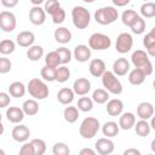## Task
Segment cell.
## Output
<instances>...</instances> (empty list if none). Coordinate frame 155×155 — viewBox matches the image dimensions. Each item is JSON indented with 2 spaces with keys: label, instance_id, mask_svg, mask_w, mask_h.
Returning <instances> with one entry per match:
<instances>
[{
  "label": "cell",
  "instance_id": "1",
  "mask_svg": "<svg viewBox=\"0 0 155 155\" xmlns=\"http://www.w3.org/2000/svg\"><path fill=\"white\" fill-rule=\"evenodd\" d=\"M27 91H28V93L33 98L39 99V101L47 98L48 97V93H50L46 82L42 81L39 78H33L31 80H29L28 86H27Z\"/></svg>",
  "mask_w": 155,
  "mask_h": 155
},
{
  "label": "cell",
  "instance_id": "2",
  "mask_svg": "<svg viewBox=\"0 0 155 155\" xmlns=\"http://www.w3.org/2000/svg\"><path fill=\"white\" fill-rule=\"evenodd\" d=\"M99 128H101L99 120L97 117H93V116H87L82 120L80 128H79V132L84 139H91L97 134Z\"/></svg>",
  "mask_w": 155,
  "mask_h": 155
},
{
  "label": "cell",
  "instance_id": "3",
  "mask_svg": "<svg viewBox=\"0 0 155 155\" xmlns=\"http://www.w3.org/2000/svg\"><path fill=\"white\" fill-rule=\"evenodd\" d=\"M71 18L75 28L86 29L91 21V13L84 6H74L71 10Z\"/></svg>",
  "mask_w": 155,
  "mask_h": 155
},
{
  "label": "cell",
  "instance_id": "4",
  "mask_svg": "<svg viewBox=\"0 0 155 155\" xmlns=\"http://www.w3.org/2000/svg\"><path fill=\"white\" fill-rule=\"evenodd\" d=\"M131 61H132L134 68L142 69L145 73L147 76L153 73V69L154 68H153V64H151V62L149 59V54L145 51H143V50H136L132 53V56H131Z\"/></svg>",
  "mask_w": 155,
  "mask_h": 155
},
{
  "label": "cell",
  "instance_id": "5",
  "mask_svg": "<svg viewBox=\"0 0 155 155\" xmlns=\"http://www.w3.org/2000/svg\"><path fill=\"white\" fill-rule=\"evenodd\" d=\"M117 17H119V12L114 6L101 7L94 13V21L102 25H108L114 23L117 19Z\"/></svg>",
  "mask_w": 155,
  "mask_h": 155
},
{
  "label": "cell",
  "instance_id": "6",
  "mask_svg": "<svg viewBox=\"0 0 155 155\" xmlns=\"http://www.w3.org/2000/svg\"><path fill=\"white\" fill-rule=\"evenodd\" d=\"M102 84L103 87L113 94H120L122 93V85L120 82V80L116 78V74L114 71H109L105 70V73L102 75Z\"/></svg>",
  "mask_w": 155,
  "mask_h": 155
},
{
  "label": "cell",
  "instance_id": "7",
  "mask_svg": "<svg viewBox=\"0 0 155 155\" xmlns=\"http://www.w3.org/2000/svg\"><path fill=\"white\" fill-rule=\"evenodd\" d=\"M88 46L91 50L103 51L108 50L111 46V39L103 33H93L88 39Z\"/></svg>",
  "mask_w": 155,
  "mask_h": 155
},
{
  "label": "cell",
  "instance_id": "8",
  "mask_svg": "<svg viewBox=\"0 0 155 155\" xmlns=\"http://www.w3.org/2000/svg\"><path fill=\"white\" fill-rule=\"evenodd\" d=\"M16 25H17L16 16L11 11H1L0 12V28L4 31H6V33L13 31Z\"/></svg>",
  "mask_w": 155,
  "mask_h": 155
},
{
  "label": "cell",
  "instance_id": "9",
  "mask_svg": "<svg viewBox=\"0 0 155 155\" xmlns=\"http://www.w3.org/2000/svg\"><path fill=\"white\" fill-rule=\"evenodd\" d=\"M133 46V38L128 33H121L116 38L115 48L119 53H127Z\"/></svg>",
  "mask_w": 155,
  "mask_h": 155
},
{
  "label": "cell",
  "instance_id": "10",
  "mask_svg": "<svg viewBox=\"0 0 155 155\" xmlns=\"http://www.w3.org/2000/svg\"><path fill=\"white\" fill-rule=\"evenodd\" d=\"M94 149L101 155H109L114 151V142L109 137L99 138L94 143Z\"/></svg>",
  "mask_w": 155,
  "mask_h": 155
},
{
  "label": "cell",
  "instance_id": "11",
  "mask_svg": "<svg viewBox=\"0 0 155 155\" xmlns=\"http://www.w3.org/2000/svg\"><path fill=\"white\" fill-rule=\"evenodd\" d=\"M29 21L34 25H42L46 21V11L40 6H33L29 10Z\"/></svg>",
  "mask_w": 155,
  "mask_h": 155
},
{
  "label": "cell",
  "instance_id": "12",
  "mask_svg": "<svg viewBox=\"0 0 155 155\" xmlns=\"http://www.w3.org/2000/svg\"><path fill=\"white\" fill-rule=\"evenodd\" d=\"M11 136L13 138V140L18 142V143H24L29 139L30 136V131L25 125H17L13 127Z\"/></svg>",
  "mask_w": 155,
  "mask_h": 155
},
{
  "label": "cell",
  "instance_id": "13",
  "mask_svg": "<svg viewBox=\"0 0 155 155\" xmlns=\"http://www.w3.org/2000/svg\"><path fill=\"white\" fill-rule=\"evenodd\" d=\"M74 58L80 62V63H85L91 58V47L84 44H80L78 46H75L74 52H73Z\"/></svg>",
  "mask_w": 155,
  "mask_h": 155
},
{
  "label": "cell",
  "instance_id": "14",
  "mask_svg": "<svg viewBox=\"0 0 155 155\" xmlns=\"http://www.w3.org/2000/svg\"><path fill=\"white\" fill-rule=\"evenodd\" d=\"M73 90L78 96H86L91 90V82L86 78H78L73 84Z\"/></svg>",
  "mask_w": 155,
  "mask_h": 155
},
{
  "label": "cell",
  "instance_id": "15",
  "mask_svg": "<svg viewBox=\"0 0 155 155\" xmlns=\"http://www.w3.org/2000/svg\"><path fill=\"white\" fill-rule=\"evenodd\" d=\"M88 70H90V73H91L92 76H94V78H102V75L107 70V67H105V63H104L103 59L94 58V59H92L90 62Z\"/></svg>",
  "mask_w": 155,
  "mask_h": 155
},
{
  "label": "cell",
  "instance_id": "16",
  "mask_svg": "<svg viewBox=\"0 0 155 155\" xmlns=\"http://www.w3.org/2000/svg\"><path fill=\"white\" fill-rule=\"evenodd\" d=\"M24 111L18 107H8L6 109V119L12 124H19L24 119Z\"/></svg>",
  "mask_w": 155,
  "mask_h": 155
},
{
  "label": "cell",
  "instance_id": "17",
  "mask_svg": "<svg viewBox=\"0 0 155 155\" xmlns=\"http://www.w3.org/2000/svg\"><path fill=\"white\" fill-rule=\"evenodd\" d=\"M16 41L21 47H30L35 41V35L30 30H23L17 35Z\"/></svg>",
  "mask_w": 155,
  "mask_h": 155
},
{
  "label": "cell",
  "instance_id": "18",
  "mask_svg": "<svg viewBox=\"0 0 155 155\" xmlns=\"http://www.w3.org/2000/svg\"><path fill=\"white\" fill-rule=\"evenodd\" d=\"M124 111V103L119 98H114L107 102V113L110 116H119Z\"/></svg>",
  "mask_w": 155,
  "mask_h": 155
},
{
  "label": "cell",
  "instance_id": "19",
  "mask_svg": "<svg viewBox=\"0 0 155 155\" xmlns=\"http://www.w3.org/2000/svg\"><path fill=\"white\" fill-rule=\"evenodd\" d=\"M137 115L139 119L149 120L154 115V105L149 102H142L137 107Z\"/></svg>",
  "mask_w": 155,
  "mask_h": 155
},
{
  "label": "cell",
  "instance_id": "20",
  "mask_svg": "<svg viewBox=\"0 0 155 155\" xmlns=\"http://www.w3.org/2000/svg\"><path fill=\"white\" fill-rule=\"evenodd\" d=\"M113 71L117 75V76H124L130 71V62L124 58L120 57L117 58L114 63H113Z\"/></svg>",
  "mask_w": 155,
  "mask_h": 155
},
{
  "label": "cell",
  "instance_id": "21",
  "mask_svg": "<svg viewBox=\"0 0 155 155\" xmlns=\"http://www.w3.org/2000/svg\"><path fill=\"white\" fill-rule=\"evenodd\" d=\"M74 97H75V92L73 88H68V87H63L58 91L57 93V99L61 104H64V105H68L70 104L73 101H74Z\"/></svg>",
  "mask_w": 155,
  "mask_h": 155
},
{
  "label": "cell",
  "instance_id": "22",
  "mask_svg": "<svg viewBox=\"0 0 155 155\" xmlns=\"http://www.w3.org/2000/svg\"><path fill=\"white\" fill-rule=\"evenodd\" d=\"M136 125V116L133 113H122L119 119V126L122 130H131Z\"/></svg>",
  "mask_w": 155,
  "mask_h": 155
},
{
  "label": "cell",
  "instance_id": "23",
  "mask_svg": "<svg viewBox=\"0 0 155 155\" xmlns=\"http://www.w3.org/2000/svg\"><path fill=\"white\" fill-rule=\"evenodd\" d=\"M53 36H54V40L57 42L64 45V44H68L71 40V31L65 27H59L54 30Z\"/></svg>",
  "mask_w": 155,
  "mask_h": 155
},
{
  "label": "cell",
  "instance_id": "24",
  "mask_svg": "<svg viewBox=\"0 0 155 155\" xmlns=\"http://www.w3.org/2000/svg\"><path fill=\"white\" fill-rule=\"evenodd\" d=\"M36 101L38 99H35V98H30V99H27V101L23 102L22 109H23L25 115L34 116V115L38 114V111H39V103Z\"/></svg>",
  "mask_w": 155,
  "mask_h": 155
},
{
  "label": "cell",
  "instance_id": "25",
  "mask_svg": "<svg viewBox=\"0 0 155 155\" xmlns=\"http://www.w3.org/2000/svg\"><path fill=\"white\" fill-rule=\"evenodd\" d=\"M145 73L142 70V69H139V68H134V69H132L131 71H130V74H128V81H130V84H132V85H134V86H138V85H142L143 82H144V80H145Z\"/></svg>",
  "mask_w": 155,
  "mask_h": 155
},
{
  "label": "cell",
  "instance_id": "26",
  "mask_svg": "<svg viewBox=\"0 0 155 155\" xmlns=\"http://www.w3.org/2000/svg\"><path fill=\"white\" fill-rule=\"evenodd\" d=\"M119 131H120V126L115 121H107L102 126V133H103V136L109 137V138H113V137L117 136Z\"/></svg>",
  "mask_w": 155,
  "mask_h": 155
},
{
  "label": "cell",
  "instance_id": "27",
  "mask_svg": "<svg viewBox=\"0 0 155 155\" xmlns=\"http://www.w3.org/2000/svg\"><path fill=\"white\" fill-rule=\"evenodd\" d=\"M8 93L11 94V97H15V98L23 97L25 94V86H24V84L21 82V81H15V82L10 84Z\"/></svg>",
  "mask_w": 155,
  "mask_h": 155
},
{
  "label": "cell",
  "instance_id": "28",
  "mask_svg": "<svg viewBox=\"0 0 155 155\" xmlns=\"http://www.w3.org/2000/svg\"><path fill=\"white\" fill-rule=\"evenodd\" d=\"M134 128H136V133H137L139 137H147V136H149V133H150V131H151L150 124H149L147 120H143V119H140L139 121L136 122Z\"/></svg>",
  "mask_w": 155,
  "mask_h": 155
},
{
  "label": "cell",
  "instance_id": "29",
  "mask_svg": "<svg viewBox=\"0 0 155 155\" xmlns=\"http://www.w3.org/2000/svg\"><path fill=\"white\" fill-rule=\"evenodd\" d=\"M42 56H44V48L40 45H33L27 51V57L29 58V61L33 62H38Z\"/></svg>",
  "mask_w": 155,
  "mask_h": 155
},
{
  "label": "cell",
  "instance_id": "30",
  "mask_svg": "<svg viewBox=\"0 0 155 155\" xmlns=\"http://www.w3.org/2000/svg\"><path fill=\"white\" fill-rule=\"evenodd\" d=\"M63 116H64V120L68 124L76 122L78 119H79V108H76V107H67L63 110Z\"/></svg>",
  "mask_w": 155,
  "mask_h": 155
},
{
  "label": "cell",
  "instance_id": "31",
  "mask_svg": "<svg viewBox=\"0 0 155 155\" xmlns=\"http://www.w3.org/2000/svg\"><path fill=\"white\" fill-rule=\"evenodd\" d=\"M92 99L97 104H104L109 101V92L105 88H97L92 93Z\"/></svg>",
  "mask_w": 155,
  "mask_h": 155
},
{
  "label": "cell",
  "instance_id": "32",
  "mask_svg": "<svg viewBox=\"0 0 155 155\" xmlns=\"http://www.w3.org/2000/svg\"><path fill=\"white\" fill-rule=\"evenodd\" d=\"M139 17V15L134 11V10H125L124 12H122V16H121V21H122V23L126 25V27H131L134 22H136V19Z\"/></svg>",
  "mask_w": 155,
  "mask_h": 155
},
{
  "label": "cell",
  "instance_id": "33",
  "mask_svg": "<svg viewBox=\"0 0 155 155\" xmlns=\"http://www.w3.org/2000/svg\"><path fill=\"white\" fill-rule=\"evenodd\" d=\"M69 78H70V70L64 64L56 68V81H58L59 84H63L68 81Z\"/></svg>",
  "mask_w": 155,
  "mask_h": 155
},
{
  "label": "cell",
  "instance_id": "34",
  "mask_svg": "<svg viewBox=\"0 0 155 155\" xmlns=\"http://www.w3.org/2000/svg\"><path fill=\"white\" fill-rule=\"evenodd\" d=\"M45 64L48 65V67H53V68L59 67L62 64V62H61V57H59L58 52L57 51L48 52L46 54V57H45Z\"/></svg>",
  "mask_w": 155,
  "mask_h": 155
},
{
  "label": "cell",
  "instance_id": "35",
  "mask_svg": "<svg viewBox=\"0 0 155 155\" xmlns=\"http://www.w3.org/2000/svg\"><path fill=\"white\" fill-rule=\"evenodd\" d=\"M140 15L143 18H153L155 17V2L147 1L140 6Z\"/></svg>",
  "mask_w": 155,
  "mask_h": 155
},
{
  "label": "cell",
  "instance_id": "36",
  "mask_svg": "<svg viewBox=\"0 0 155 155\" xmlns=\"http://www.w3.org/2000/svg\"><path fill=\"white\" fill-rule=\"evenodd\" d=\"M41 78L45 80V81H48V82H52V81H56V68L53 67H48V65H44L41 68Z\"/></svg>",
  "mask_w": 155,
  "mask_h": 155
},
{
  "label": "cell",
  "instance_id": "37",
  "mask_svg": "<svg viewBox=\"0 0 155 155\" xmlns=\"http://www.w3.org/2000/svg\"><path fill=\"white\" fill-rule=\"evenodd\" d=\"M78 108L80 111L88 113L93 109V99L90 97H80L78 101Z\"/></svg>",
  "mask_w": 155,
  "mask_h": 155
},
{
  "label": "cell",
  "instance_id": "38",
  "mask_svg": "<svg viewBox=\"0 0 155 155\" xmlns=\"http://www.w3.org/2000/svg\"><path fill=\"white\" fill-rule=\"evenodd\" d=\"M15 48H16V44L12 40H10V39L1 40V42H0V53L1 54H4V56L10 54L15 51Z\"/></svg>",
  "mask_w": 155,
  "mask_h": 155
},
{
  "label": "cell",
  "instance_id": "39",
  "mask_svg": "<svg viewBox=\"0 0 155 155\" xmlns=\"http://www.w3.org/2000/svg\"><path fill=\"white\" fill-rule=\"evenodd\" d=\"M145 25H147V24H145L144 18L139 16V17L136 19V22H134L130 28H131L132 33H134L136 35H140V34L144 33V30H145Z\"/></svg>",
  "mask_w": 155,
  "mask_h": 155
},
{
  "label": "cell",
  "instance_id": "40",
  "mask_svg": "<svg viewBox=\"0 0 155 155\" xmlns=\"http://www.w3.org/2000/svg\"><path fill=\"white\" fill-rule=\"evenodd\" d=\"M33 147H34V150H35V155H44L46 153V143L44 139H40V138H34L30 140Z\"/></svg>",
  "mask_w": 155,
  "mask_h": 155
},
{
  "label": "cell",
  "instance_id": "41",
  "mask_svg": "<svg viewBox=\"0 0 155 155\" xmlns=\"http://www.w3.org/2000/svg\"><path fill=\"white\" fill-rule=\"evenodd\" d=\"M52 153H53V155H69L70 154V149L65 143L58 142V143H56L53 145Z\"/></svg>",
  "mask_w": 155,
  "mask_h": 155
},
{
  "label": "cell",
  "instance_id": "42",
  "mask_svg": "<svg viewBox=\"0 0 155 155\" xmlns=\"http://www.w3.org/2000/svg\"><path fill=\"white\" fill-rule=\"evenodd\" d=\"M56 51L58 52V54H59V57H61V62H62V64H67V63H69V62L71 61V56H73V53L70 52L69 48L62 46V47H58Z\"/></svg>",
  "mask_w": 155,
  "mask_h": 155
},
{
  "label": "cell",
  "instance_id": "43",
  "mask_svg": "<svg viewBox=\"0 0 155 155\" xmlns=\"http://www.w3.org/2000/svg\"><path fill=\"white\" fill-rule=\"evenodd\" d=\"M51 17H52V22L54 24H61V23H63L65 21V11L62 7H59L58 10H56L51 15Z\"/></svg>",
  "mask_w": 155,
  "mask_h": 155
},
{
  "label": "cell",
  "instance_id": "44",
  "mask_svg": "<svg viewBox=\"0 0 155 155\" xmlns=\"http://www.w3.org/2000/svg\"><path fill=\"white\" fill-rule=\"evenodd\" d=\"M61 7V4H59V1L58 0H47L46 2H45V11H46V13H48V15H52L56 10H58Z\"/></svg>",
  "mask_w": 155,
  "mask_h": 155
},
{
  "label": "cell",
  "instance_id": "45",
  "mask_svg": "<svg viewBox=\"0 0 155 155\" xmlns=\"http://www.w3.org/2000/svg\"><path fill=\"white\" fill-rule=\"evenodd\" d=\"M11 67H12V63L8 58L6 57H1L0 58V73L1 74H6L11 70Z\"/></svg>",
  "mask_w": 155,
  "mask_h": 155
},
{
  "label": "cell",
  "instance_id": "46",
  "mask_svg": "<svg viewBox=\"0 0 155 155\" xmlns=\"http://www.w3.org/2000/svg\"><path fill=\"white\" fill-rule=\"evenodd\" d=\"M19 154L21 155H35V150H34L31 142H29V143L24 142V144L19 149Z\"/></svg>",
  "mask_w": 155,
  "mask_h": 155
},
{
  "label": "cell",
  "instance_id": "47",
  "mask_svg": "<svg viewBox=\"0 0 155 155\" xmlns=\"http://www.w3.org/2000/svg\"><path fill=\"white\" fill-rule=\"evenodd\" d=\"M10 93H6V92H0V108H6L8 104H10Z\"/></svg>",
  "mask_w": 155,
  "mask_h": 155
},
{
  "label": "cell",
  "instance_id": "48",
  "mask_svg": "<svg viewBox=\"0 0 155 155\" xmlns=\"http://www.w3.org/2000/svg\"><path fill=\"white\" fill-rule=\"evenodd\" d=\"M1 5L6 8H13L18 5V0H1Z\"/></svg>",
  "mask_w": 155,
  "mask_h": 155
},
{
  "label": "cell",
  "instance_id": "49",
  "mask_svg": "<svg viewBox=\"0 0 155 155\" xmlns=\"http://www.w3.org/2000/svg\"><path fill=\"white\" fill-rule=\"evenodd\" d=\"M97 153V150L96 149H91V148H84V149H81L80 150V155H94Z\"/></svg>",
  "mask_w": 155,
  "mask_h": 155
},
{
  "label": "cell",
  "instance_id": "50",
  "mask_svg": "<svg viewBox=\"0 0 155 155\" xmlns=\"http://www.w3.org/2000/svg\"><path fill=\"white\" fill-rule=\"evenodd\" d=\"M124 155H140V151L138 149H134V148H130V149H126L124 151Z\"/></svg>",
  "mask_w": 155,
  "mask_h": 155
},
{
  "label": "cell",
  "instance_id": "51",
  "mask_svg": "<svg viewBox=\"0 0 155 155\" xmlns=\"http://www.w3.org/2000/svg\"><path fill=\"white\" fill-rule=\"evenodd\" d=\"M145 48H147V53H148L149 56L155 57V42L150 44V45H149V46H147Z\"/></svg>",
  "mask_w": 155,
  "mask_h": 155
},
{
  "label": "cell",
  "instance_id": "52",
  "mask_svg": "<svg viewBox=\"0 0 155 155\" xmlns=\"http://www.w3.org/2000/svg\"><path fill=\"white\" fill-rule=\"evenodd\" d=\"M111 1L116 7H124L130 2V0H111Z\"/></svg>",
  "mask_w": 155,
  "mask_h": 155
},
{
  "label": "cell",
  "instance_id": "53",
  "mask_svg": "<svg viewBox=\"0 0 155 155\" xmlns=\"http://www.w3.org/2000/svg\"><path fill=\"white\" fill-rule=\"evenodd\" d=\"M29 1H30V2H31L34 6H40V5H41V4H42L45 0H29Z\"/></svg>",
  "mask_w": 155,
  "mask_h": 155
},
{
  "label": "cell",
  "instance_id": "54",
  "mask_svg": "<svg viewBox=\"0 0 155 155\" xmlns=\"http://www.w3.org/2000/svg\"><path fill=\"white\" fill-rule=\"evenodd\" d=\"M150 126H151V128L155 131V115H153V116H151V120H150Z\"/></svg>",
  "mask_w": 155,
  "mask_h": 155
},
{
  "label": "cell",
  "instance_id": "55",
  "mask_svg": "<svg viewBox=\"0 0 155 155\" xmlns=\"http://www.w3.org/2000/svg\"><path fill=\"white\" fill-rule=\"evenodd\" d=\"M150 148H151V151L155 153V139L151 140V145H150Z\"/></svg>",
  "mask_w": 155,
  "mask_h": 155
},
{
  "label": "cell",
  "instance_id": "56",
  "mask_svg": "<svg viewBox=\"0 0 155 155\" xmlns=\"http://www.w3.org/2000/svg\"><path fill=\"white\" fill-rule=\"evenodd\" d=\"M149 33H150V34H151V35H153V36L155 38V27H154V28H153V29H151V30H150Z\"/></svg>",
  "mask_w": 155,
  "mask_h": 155
},
{
  "label": "cell",
  "instance_id": "57",
  "mask_svg": "<svg viewBox=\"0 0 155 155\" xmlns=\"http://www.w3.org/2000/svg\"><path fill=\"white\" fill-rule=\"evenodd\" d=\"M82 1H84V2H87V4H92L94 0H82Z\"/></svg>",
  "mask_w": 155,
  "mask_h": 155
},
{
  "label": "cell",
  "instance_id": "58",
  "mask_svg": "<svg viewBox=\"0 0 155 155\" xmlns=\"http://www.w3.org/2000/svg\"><path fill=\"white\" fill-rule=\"evenodd\" d=\"M153 87H154V90H155V79H154V81H153Z\"/></svg>",
  "mask_w": 155,
  "mask_h": 155
},
{
  "label": "cell",
  "instance_id": "59",
  "mask_svg": "<svg viewBox=\"0 0 155 155\" xmlns=\"http://www.w3.org/2000/svg\"><path fill=\"white\" fill-rule=\"evenodd\" d=\"M143 1H144V2H147V1H150V0H143Z\"/></svg>",
  "mask_w": 155,
  "mask_h": 155
}]
</instances>
